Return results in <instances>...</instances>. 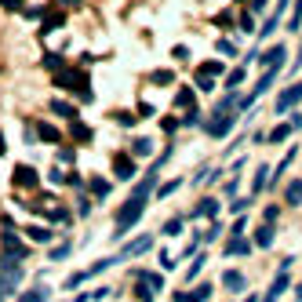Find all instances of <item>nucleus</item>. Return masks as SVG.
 Wrapping results in <instances>:
<instances>
[{
  "label": "nucleus",
  "instance_id": "11",
  "mask_svg": "<svg viewBox=\"0 0 302 302\" xmlns=\"http://www.w3.org/2000/svg\"><path fill=\"white\" fill-rule=\"evenodd\" d=\"M222 288H230V291H244V288H248V280H244V273L230 270V273H222Z\"/></svg>",
  "mask_w": 302,
  "mask_h": 302
},
{
  "label": "nucleus",
  "instance_id": "29",
  "mask_svg": "<svg viewBox=\"0 0 302 302\" xmlns=\"http://www.w3.org/2000/svg\"><path fill=\"white\" fill-rule=\"evenodd\" d=\"M73 139L88 142V139H91V131H88V127H84V124H77V120H73Z\"/></svg>",
  "mask_w": 302,
  "mask_h": 302
},
{
  "label": "nucleus",
  "instance_id": "16",
  "mask_svg": "<svg viewBox=\"0 0 302 302\" xmlns=\"http://www.w3.org/2000/svg\"><path fill=\"white\" fill-rule=\"evenodd\" d=\"M266 186H270V167L262 164V167H258V171H255V182H251V193H262Z\"/></svg>",
  "mask_w": 302,
  "mask_h": 302
},
{
  "label": "nucleus",
  "instance_id": "39",
  "mask_svg": "<svg viewBox=\"0 0 302 302\" xmlns=\"http://www.w3.org/2000/svg\"><path fill=\"white\" fill-rule=\"evenodd\" d=\"M240 29H244V33H251V29H255V18H251V15H244V18H240Z\"/></svg>",
  "mask_w": 302,
  "mask_h": 302
},
{
  "label": "nucleus",
  "instance_id": "3",
  "mask_svg": "<svg viewBox=\"0 0 302 302\" xmlns=\"http://www.w3.org/2000/svg\"><path fill=\"white\" fill-rule=\"evenodd\" d=\"M302 102V80H295L291 88H284L280 95H277V113H288V109H295Z\"/></svg>",
  "mask_w": 302,
  "mask_h": 302
},
{
  "label": "nucleus",
  "instance_id": "12",
  "mask_svg": "<svg viewBox=\"0 0 302 302\" xmlns=\"http://www.w3.org/2000/svg\"><path fill=\"white\" fill-rule=\"evenodd\" d=\"M251 251V240H244V237H233L226 248H222V255H248Z\"/></svg>",
  "mask_w": 302,
  "mask_h": 302
},
{
  "label": "nucleus",
  "instance_id": "13",
  "mask_svg": "<svg viewBox=\"0 0 302 302\" xmlns=\"http://www.w3.org/2000/svg\"><path fill=\"white\" fill-rule=\"evenodd\" d=\"M284 200H288L291 207H298V204H302V179L288 182V190H284Z\"/></svg>",
  "mask_w": 302,
  "mask_h": 302
},
{
  "label": "nucleus",
  "instance_id": "24",
  "mask_svg": "<svg viewBox=\"0 0 302 302\" xmlns=\"http://www.w3.org/2000/svg\"><path fill=\"white\" fill-rule=\"evenodd\" d=\"M240 80H244V69H233V73L226 77V88H230V91H237V88H240Z\"/></svg>",
  "mask_w": 302,
  "mask_h": 302
},
{
  "label": "nucleus",
  "instance_id": "32",
  "mask_svg": "<svg viewBox=\"0 0 302 302\" xmlns=\"http://www.w3.org/2000/svg\"><path fill=\"white\" fill-rule=\"evenodd\" d=\"M164 233H167V237H175V233H182V219H171V222L164 226Z\"/></svg>",
  "mask_w": 302,
  "mask_h": 302
},
{
  "label": "nucleus",
  "instance_id": "48",
  "mask_svg": "<svg viewBox=\"0 0 302 302\" xmlns=\"http://www.w3.org/2000/svg\"><path fill=\"white\" fill-rule=\"evenodd\" d=\"M295 291H298V298H302V284H298V288H295Z\"/></svg>",
  "mask_w": 302,
  "mask_h": 302
},
{
  "label": "nucleus",
  "instance_id": "42",
  "mask_svg": "<svg viewBox=\"0 0 302 302\" xmlns=\"http://www.w3.org/2000/svg\"><path fill=\"white\" fill-rule=\"evenodd\" d=\"M153 80H157V84H171V73H167V69H164V73H153Z\"/></svg>",
  "mask_w": 302,
  "mask_h": 302
},
{
  "label": "nucleus",
  "instance_id": "43",
  "mask_svg": "<svg viewBox=\"0 0 302 302\" xmlns=\"http://www.w3.org/2000/svg\"><path fill=\"white\" fill-rule=\"evenodd\" d=\"M288 4H291V0H277V8H273V15H284V11H288Z\"/></svg>",
  "mask_w": 302,
  "mask_h": 302
},
{
  "label": "nucleus",
  "instance_id": "35",
  "mask_svg": "<svg viewBox=\"0 0 302 302\" xmlns=\"http://www.w3.org/2000/svg\"><path fill=\"white\" fill-rule=\"evenodd\" d=\"M44 66H48V69H55V73H59V69H62V59H59V55H48V59H44Z\"/></svg>",
  "mask_w": 302,
  "mask_h": 302
},
{
  "label": "nucleus",
  "instance_id": "23",
  "mask_svg": "<svg viewBox=\"0 0 302 302\" xmlns=\"http://www.w3.org/2000/svg\"><path fill=\"white\" fill-rule=\"evenodd\" d=\"M62 22H66V15H62V11H55L51 18H44V33H51V29H59Z\"/></svg>",
  "mask_w": 302,
  "mask_h": 302
},
{
  "label": "nucleus",
  "instance_id": "4",
  "mask_svg": "<svg viewBox=\"0 0 302 302\" xmlns=\"http://www.w3.org/2000/svg\"><path fill=\"white\" fill-rule=\"evenodd\" d=\"M284 55H288V51H284V44H273L270 51H262V55H258V62H262L266 69H284V62H288Z\"/></svg>",
  "mask_w": 302,
  "mask_h": 302
},
{
  "label": "nucleus",
  "instance_id": "19",
  "mask_svg": "<svg viewBox=\"0 0 302 302\" xmlns=\"http://www.w3.org/2000/svg\"><path fill=\"white\" fill-rule=\"evenodd\" d=\"M131 153H135V157H149V153H153V142H149V139H135Z\"/></svg>",
  "mask_w": 302,
  "mask_h": 302
},
{
  "label": "nucleus",
  "instance_id": "2",
  "mask_svg": "<svg viewBox=\"0 0 302 302\" xmlns=\"http://www.w3.org/2000/svg\"><path fill=\"white\" fill-rule=\"evenodd\" d=\"M204 131H207L211 139H226V135L233 131V113H215V117L204 124Z\"/></svg>",
  "mask_w": 302,
  "mask_h": 302
},
{
  "label": "nucleus",
  "instance_id": "34",
  "mask_svg": "<svg viewBox=\"0 0 302 302\" xmlns=\"http://www.w3.org/2000/svg\"><path fill=\"white\" fill-rule=\"evenodd\" d=\"M197 88H200V91H211V88H215V80H211V77H200V73H197Z\"/></svg>",
  "mask_w": 302,
  "mask_h": 302
},
{
  "label": "nucleus",
  "instance_id": "31",
  "mask_svg": "<svg viewBox=\"0 0 302 302\" xmlns=\"http://www.w3.org/2000/svg\"><path fill=\"white\" fill-rule=\"evenodd\" d=\"M135 295H139V302H153V295H157V291H149L146 284H139V288H135Z\"/></svg>",
  "mask_w": 302,
  "mask_h": 302
},
{
  "label": "nucleus",
  "instance_id": "33",
  "mask_svg": "<svg viewBox=\"0 0 302 302\" xmlns=\"http://www.w3.org/2000/svg\"><path fill=\"white\" fill-rule=\"evenodd\" d=\"M179 186H182V182H164V186L157 190V197H171V193H175Z\"/></svg>",
  "mask_w": 302,
  "mask_h": 302
},
{
  "label": "nucleus",
  "instance_id": "30",
  "mask_svg": "<svg viewBox=\"0 0 302 302\" xmlns=\"http://www.w3.org/2000/svg\"><path fill=\"white\" fill-rule=\"evenodd\" d=\"M175 102H179V106H197V102H193V91H190V88H182V91L175 95Z\"/></svg>",
  "mask_w": 302,
  "mask_h": 302
},
{
  "label": "nucleus",
  "instance_id": "25",
  "mask_svg": "<svg viewBox=\"0 0 302 302\" xmlns=\"http://www.w3.org/2000/svg\"><path fill=\"white\" fill-rule=\"evenodd\" d=\"M26 233H29L33 240H51V230H44V226H29Z\"/></svg>",
  "mask_w": 302,
  "mask_h": 302
},
{
  "label": "nucleus",
  "instance_id": "9",
  "mask_svg": "<svg viewBox=\"0 0 302 302\" xmlns=\"http://www.w3.org/2000/svg\"><path fill=\"white\" fill-rule=\"evenodd\" d=\"M215 215H219V200H215V197H204L193 207V219H215Z\"/></svg>",
  "mask_w": 302,
  "mask_h": 302
},
{
  "label": "nucleus",
  "instance_id": "38",
  "mask_svg": "<svg viewBox=\"0 0 302 302\" xmlns=\"http://www.w3.org/2000/svg\"><path fill=\"white\" fill-rule=\"evenodd\" d=\"M277 215H280V207H277V204H270V207H266V222H277Z\"/></svg>",
  "mask_w": 302,
  "mask_h": 302
},
{
  "label": "nucleus",
  "instance_id": "8",
  "mask_svg": "<svg viewBox=\"0 0 302 302\" xmlns=\"http://www.w3.org/2000/svg\"><path fill=\"white\" fill-rule=\"evenodd\" d=\"M207 298H211V284H197L193 291L175 295V302H207Z\"/></svg>",
  "mask_w": 302,
  "mask_h": 302
},
{
  "label": "nucleus",
  "instance_id": "37",
  "mask_svg": "<svg viewBox=\"0 0 302 302\" xmlns=\"http://www.w3.org/2000/svg\"><path fill=\"white\" fill-rule=\"evenodd\" d=\"M219 51H222V55H237V48L230 44V40H219Z\"/></svg>",
  "mask_w": 302,
  "mask_h": 302
},
{
  "label": "nucleus",
  "instance_id": "17",
  "mask_svg": "<svg viewBox=\"0 0 302 302\" xmlns=\"http://www.w3.org/2000/svg\"><path fill=\"white\" fill-rule=\"evenodd\" d=\"M48 298H51V291H48V288H33V291L18 295V302H48Z\"/></svg>",
  "mask_w": 302,
  "mask_h": 302
},
{
  "label": "nucleus",
  "instance_id": "1",
  "mask_svg": "<svg viewBox=\"0 0 302 302\" xmlns=\"http://www.w3.org/2000/svg\"><path fill=\"white\" fill-rule=\"evenodd\" d=\"M167 157H171V149H164V157H157V160H153V167H149L146 175L139 179V186H135V193H131V197H127V204L117 211V219H113V233H117V237H124L127 230H131V226L142 219L146 200H149V193L157 190V171L164 167V160H167Z\"/></svg>",
  "mask_w": 302,
  "mask_h": 302
},
{
  "label": "nucleus",
  "instance_id": "14",
  "mask_svg": "<svg viewBox=\"0 0 302 302\" xmlns=\"http://www.w3.org/2000/svg\"><path fill=\"white\" fill-rule=\"evenodd\" d=\"M255 244L258 248H270L273 244V222H262V226L255 230Z\"/></svg>",
  "mask_w": 302,
  "mask_h": 302
},
{
  "label": "nucleus",
  "instance_id": "15",
  "mask_svg": "<svg viewBox=\"0 0 302 302\" xmlns=\"http://www.w3.org/2000/svg\"><path fill=\"white\" fill-rule=\"evenodd\" d=\"M284 291H288V273H280V277L273 280V288H270V295H266L262 302H277V298H280Z\"/></svg>",
  "mask_w": 302,
  "mask_h": 302
},
{
  "label": "nucleus",
  "instance_id": "6",
  "mask_svg": "<svg viewBox=\"0 0 302 302\" xmlns=\"http://www.w3.org/2000/svg\"><path fill=\"white\" fill-rule=\"evenodd\" d=\"M113 171H117V179H135V160L127 153H117L113 157Z\"/></svg>",
  "mask_w": 302,
  "mask_h": 302
},
{
  "label": "nucleus",
  "instance_id": "40",
  "mask_svg": "<svg viewBox=\"0 0 302 302\" xmlns=\"http://www.w3.org/2000/svg\"><path fill=\"white\" fill-rule=\"evenodd\" d=\"M248 207H251V200H233V211H237V215H244Z\"/></svg>",
  "mask_w": 302,
  "mask_h": 302
},
{
  "label": "nucleus",
  "instance_id": "44",
  "mask_svg": "<svg viewBox=\"0 0 302 302\" xmlns=\"http://www.w3.org/2000/svg\"><path fill=\"white\" fill-rule=\"evenodd\" d=\"M266 8V0H251V11H262Z\"/></svg>",
  "mask_w": 302,
  "mask_h": 302
},
{
  "label": "nucleus",
  "instance_id": "18",
  "mask_svg": "<svg viewBox=\"0 0 302 302\" xmlns=\"http://www.w3.org/2000/svg\"><path fill=\"white\" fill-rule=\"evenodd\" d=\"M51 113H59V117H77V109H73L69 102H62V99H55V102H51Z\"/></svg>",
  "mask_w": 302,
  "mask_h": 302
},
{
  "label": "nucleus",
  "instance_id": "41",
  "mask_svg": "<svg viewBox=\"0 0 302 302\" xmlns=\"http://www.w3.org/2000/svg\"><path fill=\"white\" fill-rule=\"evenodd\" d=\"M66 255H69V244H59V248L51 251V258H66Z\"/></svg>",
  "mask_w": 302,
  "mask_h": 302
},
{
  "label": "nucleus",
  "instance_id": "45",
  "mask_svg": "<svg viewBox=\"0 0 302 302\" xmlns=\"http://www.w3.org/2000/svg\"><path fill=\"white\" fill-rule=\"evenodd\" d=\"M4 8H22V0H0Z\"/></svg>",
  "mask_w": 302,
  "mask_h": 302
},
{
  "label": "nucleus",
  "instance_id": "47",
  "mask_svg": "<svg viewBox=\"0 0 302 302\" xmlns=\"http://www.w3.org/2000/svg\"><path fill=\"white\" fill-rule=\"evenodd\" d=\"M0 153H4V135H0Z\"/></svg>",
  "mask_w": 302,
  "mask_h": 302
},
{
  "label": "nucleus",
  "instance_id": "27",
  "mask_svg": "<svg viewBox=\"0 0 302 302\" xmlns=\"http://www.w3.org/2000/svg\"><path fill=\"white\" fill-rule=\"evenodd\" d=\"M91 193H95V197H109V182H106V179H95V182H91Z\"/></svg>",
  "mask_w": 302,
  "mask_h": 302
},
{
  "label": "nucleus",
  "instance_id": "28",
  "mask_svg": "<svg viewBox=\"0 0 302 302\" xmlns=\"http://www.w3.org/2000/svg\"><path fill=\"white\" fill-rule=\"evenodd\" d=\"M200 270H204V255H197V258H193V266L186 270V280H193V277H197Z\"/></svg>",
  "mask_w": 302,
  "mask_h": 302
},
{
  "label": "nucleus",
  "instance_id": "22",
  "mask_svg": "<svg viewBox=\"0 0 302 302\" xmlns=\"http://www.w3.org/2000/svg\"><path fill=\"white\" fill-rule=\"evenodd\" d=\"M291 135V124H280V127H273V131H270V142H284Z\"/></svg>",
  "mask_w": 302,
  "mask_h": 302
},
{
  "label": "nucleus",
  "instance_id": "7",
  "mask_svg": "<svg viewBox=\"0 0 302 302\" xmlns=\"http://www.w3.org/2000/svg\"><path fill=\"white\" fill-rule=\"evenodd\" d=\"M11 179H15V186H22V190H33V186H36V171H33L29 164H18Z\"/></svg>",
  "mask_w": 302,
  "mask_h": 302
},
{
  "label": "nucleus",
  "instance_id": "26",
  "mask_svg": "<svg viewBox=\"0 0 302 302\" xmlns=\"http://www.w3.org/2000/svg\"><path fill=\"white\" fill-rule=\"evenodd\" d=\"M197 73H200V77H215V73H222V62H204Z\"/></svg>",
  "mask_w": 302,
  "mask_h": 302
},
{
  "label": "nucleus",
  "instance_id": "10",
  "mask_svg": "<svg viewBox=\"0 0 302 302\" xmlns=\"http://www.w3.org/2000/svg\"><path fill=\"white\" fill-rule=\"evenodd\" d=\"M135 284H146L149 291H160V288H164V277H160V273H146V270H135Z\"/></svg>",
  "mask_w": 302,
  "mask_h": 302
},
{
  "label": "nucleus",
  "instance_id": "36",
  "mask_svg": "<svg viewBox=\"0 0 302 302\" xmlns=\"http://www.w3.org/2000/svg\"><path fill=\"white\" fill-rule=\"evenodd\" d=\"M215 26H222V29H233V15H219V18H215Z\"/></svg>",
  "mask_w": 302,
  "mask_h": 302
},
{
  "label": "nucleus",
  "instance_id": "20",
  "mask_svg": "<svg viewBox=\"0 0 302 302\" xmlns=\"http://www.w3.org/2000/svg\"><path fill=\"white\" fill-rule=\"evenodd\" d=\"M36 131H40V139H44V142H59V127H51V124H40Z\"/></svg>",
  "mask_w": 302,
  "mask_h": 302
},
{
  "label": "nucleus",
  "instance_id": "46",
  "mask_svg": "<svg viewBox=\"0 0 302 302\" xmlns=\"http://www.w3.org/2000/svg\"><path fill=\"white\" fill-rule=\"evenodd\" d=\"M59 4H62V8H73V4H80V0H59Z\"/></svg>",
  "mask_w": 302,
  "mask_h": 302
},
{
  "label": "nucleus",
  "instance_id": "5",
  "mask_svg": "<svg viewBox=\"0 0 302 302\" xmlns=\"http://www.w3.org/2000/svg\"><path fill=\"white\" fill-rule=\"evenodd\" d=\"M153 248V237H139V240H131V244H127L120 255H117V262H120V258H135V255H146Z\"/></svg>",
  "mask_w": 302,
  "mask_h": 302
},
{
  "label": "nucleus",
  "instance_id": "21",
  "mask_svg": "<svg viewBox=\"0 0 302 302\" xmlns=\"http://www.w3.org/2000/svg\"><path fill=\"white\" fill-rule=\"evenodd\" d=\"M288 29H302V0H295V8H291V22Z\"/></svg>",
  "mask_w": 302,
  "mask_h": 302
}]
</instances>
